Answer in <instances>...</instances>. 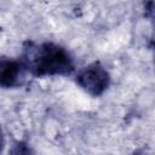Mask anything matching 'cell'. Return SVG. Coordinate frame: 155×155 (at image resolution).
Returning <instances> with one entry per match:
<instances>
[{
	"label": "cell",
	"mask_w": 155,
	"mask_h": 155,
	"mask_svg": "<svg viewBox=\"0 0 155 155\" xmlns=\"http://www.w3.org/2000/svg\"><path fill=\"white\" fill-rule=\"evenodd\" d=\"M144 12H145L147 17L151 18L153 21H155V1L145 2L144 4Z\"/></svg>",
	"instance_id": "obj_5"
},
{
	"label": "cell",
	"mask_w": 155,
	"mask_h": 155,
	"mask_svg": "<svg viewBox=\"0 0 155 155\" xmlns=\"http://www.w3.org/2000/svg\"><path fill=\"white\" fill-rule=\"evenodd\" d=\"M154 61H155V48H154Z\"/></svg>",
	"instance_id": "obj_7"
},
{
	"label": "cell",
	"mask_w": 155,
	"mask_h": 155,
	"mask_svg": "<svg viewBox=\"0 0 155 155\" xmlns=\"http://www.w3.org/2000/svg\"><path fill=\"white\" fill-rule=\"evenodd\" d=\"M75 81L92 97H99L110 85V74L102 63L93 62L76 74Z\"/></svg>",
	"instance_id": "obj_2"
},
{
	"label": "cell",
	"mask_w": 155,
	"mask_h": 155,
	"mask_svg": "<svg viewBox=\"0 0 155 155\" xmlns=\"http://www.w3.org/2000/svg\"><path fill=\"white\" fill-rule=\"evenodd\" d=\"M27 69L21 61L2 59L0 63V85L2 88L19 87L24 80Z\"/></svg>",
	"instance_id": "obj_3"
},
{
	"label": "cell",
	"mask_w": 155,
	"mask_h": 155,
	"mask_svg": "<svg viewBox=\"0 0 155 155\" xmlns=\"http://www.w3.org/2000/svg\"><path fill=\"white\" fill-rule=\"evenodd\" d=\"M19 61L27 71L36 78L70 75L74 71V61L70 53L54 42L27 41L23 45Z\"/></svg>",
	"instance_id": "obj_1"
},
{
	"label": "cell",
	"mask_w": 155,
	"mask_h": 155,
	"mask_svg": "<svg viewBox=\"0 0 155 155\" xmlns=\"http://www.w3.org/2000/svg\"><path fill=\"white\" fill-rule=\"evenodd\" d=\"M132 155H143V154H142L140 151H134V153H133Z\"/></svg>",
	"instance_id": "obj_6"
},
{
	"label": "cell",
	"mask_w": 155,
	"mask_h": 155,
	"mask_svg": "<svg viewBox=\"0 0 155 155\" xmlns=\"http://www.w3.org/2000/svg\"><path fill=\"white\" fill-rule=\"evenodd\" d=\"M8 155H33V150L27 142L16 140L8 150Z\"/></svg>",
	"instance_id": "obj_4"
}]
</instances>
